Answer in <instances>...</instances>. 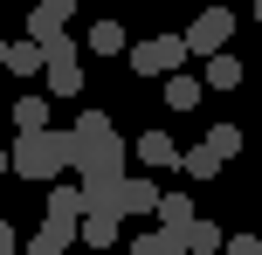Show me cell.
Masks as SVG:
<instances>
[{
    "mask_svg": "<svg viewBox=\"0 0 262 255\" xmlns=\"http://www.w3.org/2000/svg\"><path fill=\"white\" fill-rule=\"evenodd\" d=\"M83 49H90V55H111V62H118V55H131V35H124V21H97Z\"/></svg>",
    "mask_w": 262,
    "mask_h": 255,
    "instance_id": "cell-12",
    "label": "cell"
},
{
    "mask_svg": "<svg viewBox=\"0 0 262 255\" xmlns=\"http://www.w3.org/2000/svg\"><path fill=\"white\" fill-rule=\"evenodd\" d=\"M180 173H186V179H221V159H214V152H207V138L180 152Z\"/></svg>",
    "mask_w": 262,
    "mask_h": 255,
    "instance_id": "cell-15",
    "label": "cell"
},
{
    "mask_svg": "<svg viewBox=\"0 0 262 255\" xmlns=\"http://www.w3.org/2000/svg\"><path fill=\"white\" fill-rule=\"evenodd\" d=\"M172 255H186V248H172Z\"/></svg>",
    "mask_w": 262,
    "mask_h": 255,
    "instance_id": "cell-26",
    "label": "cell"
},
{
    "mask_svg": "<svg viewBox=\"0 0 262 255\" xmlns=\"http://www.w3.org/2000/svg\"><path fill=\"white\" fill-rule=\"evenodd\" d=\"M69 14H76V0H35V7H28V41H35V49L62 41L69 35Z\"/></svg>",
    "mask_w": 262,
    "mask_h": 255,
    "instance_id": "cell-6",
    "label": "cell"
},
{
    "mask_svg": "<svg viewBox=\"0 0 262 255\" xmlns=\"http://www.w3.org/2000/svg\"><path fill=\"white\" fill-rule=\"evenodd\" d=\"M0 255H21V235H14V221L0 214Z\"/></svg>",
    "mask_w": 262,
    "mask_h": 255,
    "instance_id": "cell-23",
    "label": "cell"
},
{
    "mask_svg": "<svg viewBox=\"0 0 262 255\" xmlns=\"http://www.w3.org/2000/svg\"><path fill=\"white\" fill-rule=\"evenodd\" d=\"M255 21H262V0H255Z\"/></svg>",
    "mask_w": 262,
    "mask_h": 255,
    "instance_id": "cell-25",
    "label": "cell"
},
{
    "mask_svg": "<svg viewBox=\"0 0 262 255\" xmlns=\"http://www.w3.org/2000/svg\"><path fill=\"white\" fill-rule=\"evenodd\" d=\"M221 242H228V235H221V228H214V221H207V214H200V221H193V228H186V242H180V248H186V255H214V248H221Z\"/></svg>",
    "mask_w": 262,
    "mask_h": 255,
    "instance_id": "cell-18",
    "label": "cell"
},
{
    "mask_svg": "<svg viewBox=\"0 0 262 255\" xmlns=\"http://www.w3.org/2000/svg\"><path fill=\"white\" fill-rule=\"evenodd\" d=\"M221 248H228V255H262V242H255V235H228Z\"/></svg>",
    "mask_w": 262,
    "mask_h": 255,
    "instance_id": "cell-22",
    "label": "cell"
},
{
    "mask_svg": "<svg viewBox=\"0 0 262 255\" xmlns=\"http://www.w3.org/2000/svg\"><path fill=\"white\" fill-rule=\"evenodd\" d=\"M69 138H76V166H90V159H118V152H124L118 124H111L104 110H83V118L69 124Z\"/></svg>",
    "mask_w": 262,
    "mask_h": 255,
    "instance_id": "cell-3",
    "label": "cell"
},
{
    "mask_svg": "<svg viewBox=\"0 0 262 255\" xmlns=\"http://www.w3.org/2000/svg\"><path fill=\"white\" fill-rule=\"evenodd\" d=\"M200 90H207V83L186 76V69H180V76H166V104H172V110H193V104H200Z\"/></svg>",
    "mask_w": 262,
    "mask_h": 255,
    "instance_id": "cell-17",
    "label": "cell"
},
{
    "mask_svg": "<svg viewBox=\"0 0 262 255\" xmlns=\"http://www.w3.org/2000/svg\"><path fill=\"white\" fill-rule=\"evenodd\" d=\"M7 159H14V173H21V179H35V187H55V179H62L69 166H76V138L49 124V131H28V138H14V152H7Z\"/></svg>",
    "mask_w": 262,
    "mask_h": 255,
    "instance_id": "cell-1",
    "label": "cell"
},
{
    "mask_svg": "<svg viewBox=\"0 0 262 255\" xmlns=\"http://www.w3.org/2000/svg\"><path fill=\"white\" fill-rule=\"evenodd\" d=\"M200 221V207L186 200V193H159V235H172V242H186V228Z\"/></svg>",
    "mask_w": 262,
    "mask_h": 255,
    "instance_id": "cell-8",
    "label": "cell"
},
{
    "mask_svg": "<svg viewBox=\"0 0 262 255\" xmlns=\"http://www.w3.org/2000/svg\"><path fill=\"white\" fill-rule=\"evenodd\" d=\"M172 248H180V242H172V235H138V242H131V255H172Z\"/></svg>",
    "mask_w": 262,
    "mask_h": 255,
    "instance_id": "cell-21",
    "label": "cell"
},
{
    "mask_svg": "<svg viewBox=\"0 0 262 255\" xmlns=\"http://www.w3.org/2000/svg\"><path fill=\"white\" fill-rule=\"evenodd\" d=\"M207 152H214V159H235V152H242V124H214V131H207Z\"/></svg>",
    "mask_w": 262,
    "mask_h": 255,
    "instance_id": "cell-20",
    "label": "cell"
},
{
    "mask_svg": "<svg viewBox=\"0 0 262 255\" xmlns=\"http://www.w3.org/2000/svg\"><path fill=\"white\" fill-rule=\"evenodd\" d=\"M0 173H14V159H7V152H0Z\"/></svg>",
    "mask_w": 262,
    "mask_h": 255,
    "instance_id": "cell-24",
    "label": "cell"
},
{
    "mask_svg": "<svg viewBox=\"0 0 262 255\" xmlns=\"http://www.w3.org/2000/svg\"><path fill=\"white\" fill-rule=\"evenodd\" d=\"M7 110H14V131H21V138H28V131H49V97L28 90V97H14Z\"/></svg>",
    "mask_w": 262,
    "mask_h": 255,
    "instance_id": "cell-13",
    "label": "cell"
},
{
    "mask_svg": "<svg viewBox=\"0 0 262 255\" xmlns=\"http://www.w3.org/2000/svg\"><path fill=\"white\" fill-rule=\"evenodd\" d=\"M76 248V228H35L28 235V255H69Z\"/></svg>",
    "mask_w": 262,
    "mask_h": 255,
    "instance_id": "cell-16",
    "label": "cell"
},
{
    "mask_svg": "<svg viewBox=\"0 0 262 255\" xmlns=\"http://www.w3.org/2000/svg\"><path fill=\"white\" fill-rule=\"evenodd\" d=\"M118 228H124V221H118V207H111V214H83L76 242H90V248H111V242H118Z\"/></svg>",
    "mask_w": 262,
    "mask_h": 255,
    "instance_id": "cell-14",
    "label": "cell"
},
{
    "mask_svg": "<svg viewBox=\"0 0 262 255\" xmlns=\"http://www.w3.org/2000/svg\"><path fill=\"white\" fill-rule=\"evenodd\" d=\"M131 152H138V166H152V173H172V166H180V145H172L166 131H145Z\"/></svg>",
    "mask_w": 262,
    "mask_h": 255,
    "instance_id": "cell-10",
    "label": "cell"
},
{
    "mask_svg": "<svg viewBox=\"0 0 262 255\" xmlns=\"http://www.w3.org/2000/svg\"><path fill=\"white\" fill-rule=\"evenodd\" d=\"M41 228H83V193L55 179V187H49V207H41Z\"/></svg>",
    "mask_w": 262,
    "mask_h": 255,
    "instance_id": "cell-7",
    "label": "cell"
},
{
    "mask_svg": "<svg viewBox=\"0 0 262 255\" xmlns=\"http://www.w3.org/2000/svg\"><path fill=\"white\" fill-rule=\"evenodd\" d=\"M200 83H207V90H235V83H242V62H235V55H214Z\"/></svg>",
    "mask_w": 262,
    "mask_h": 255,
    "instance_id": "cell-19",
    "label": "cell"
},
{
    "mask_svg": "<svg viewBox=\"0 0 262 255\" xmlns=\"http://www.w3.org/2000/svg\"><path fill=\"white\" fill-rule=\"evenodd\" d=\"M131 214H159V187L152 179H124L118 187V221H131Z\"/></svg>",
    "mask_w": 262,
    "mask_h": 255,
    "instance_id": "cell-11",
    "label": "cell"
},
{
    "mask_svg": "<svg viewBox=\"0 0 262 255\" xmlns=\"http://www.w3.org/2000/svg\"><path fill=\"white\" fill-rule=\"evenodd\" d=\"M0 62H7V76H41V69H49V55L21 35V41H0Z\"/></svg>",
    "mask_w": 262,
    "mask_h": 255,
    "instance_id": "cell-9",
    "label": "cell"
},
{
    "mask_svg": "<svg viewBox=\"0 0 262 255\" xmlns=\"http://www.w3.org/2000/svg\"><path fill=\"white\" fill-rule=\"evenodd\" d=\"M138 76H180V62H186V35H152V41H131V55H124Z\"/></svg>",
    "mask_w": 262,
    "mask_h": 255,
    "instance_id": "cell-4",
    "label": "cell"
},
{
    "mask_svg": "<svg viewBox=\"0 0 262 255\" xmlns=\"http://www.w3.org/2000/svg\"><path fill=\"white\" fill-rule=\"evenodd\" d=\"M228 41H235V7H221V0H214V7H200L193 14V28H186V55H228Z\"/></svg>",
    "mask_w": 262,
    "mask_h": 255,
    "instance_id": "cell-2",
    "label": "cell"
},
{
    "mask_svg": "<svg viewBox=\"0 0 262 255\" xmlns=\"http://www.w3.org/2000/svg\"><path fill=\"white\" fill-rule=\"evenodd\" d=\"M41 55H49V69H41L49 90H55V97H83V49H76V41L62 35V41H49Z\"/></svg>",
    "mask_w": 262,
    "mask_h": 255,
    "instance_id": "cell-5",
    "label": "cell"
}]
</instances>
